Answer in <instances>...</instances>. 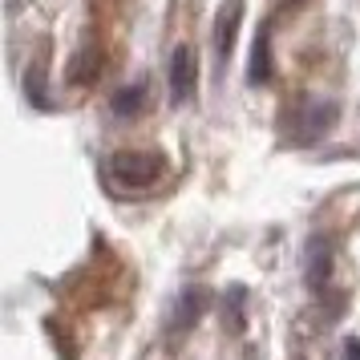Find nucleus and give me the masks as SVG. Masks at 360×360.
<instances>
[{
	"mask_svg": "<svg viewBox=\"0 0 360 360\" xmlns=\"http://www.w3.org/2000/svg\"><path fill=\"white\" fill-rule=\"evenodd\" d=\"M304 276H308V288L320 292L328 279H332V239L316 235L308 243V263H304Z\"/></svg>",
	"mask_w": 360,
	"mask_h": 360,
	"instance_id": "obj_5",
	"label": "nucleus"
},
{
	"mask_svg": "<svg viewBox=\"0 0 360 360\" xmlns=\"http://www.w3.org/2000/svg\"><path fill=\"white\" fill-rule=\"evenodd\" d=\"M166 77H170V94H174V101H191L195 98L198 61H195V49H191V45H179V49L170 53V69H166Z\"/></svg>",
	"mask_w": 360,
	"mask_h": 360,
	"instance_id": "obj_3",
	"label": "nucleus"
},
{
	"mask_svg": "<svg viewBox=\"0 0 360 360\" xmlns=\"http://www.w3.org/2000/svg\"><path fill=\"white\" fill-rule=\"evenodd\" d=\"M166 158L162 154H150V150H117L110 158V182L122 186V191H146L154 182L162 179Z\"/></svg>",
	"mask_w": 360,
	"mask_h": 360,
	"instance_id": "obj_2",
	"label": "nucleus"
},
{
	"mask_svg": "<svg viewBox=\"0 0 360 360\" xmlns=\"http://www.w3.org/2000/svg\"><path fill=\"white\" fill-rule=\"evenodd\" d=\"M340 360H360V340H356V336H348V340H344Z\"/></svg>",
	"mask_w": 360,
	"mask_h": 360,
	"instance_id": "obj_9",
	"label": "nucleus"
},
{
	"mask_svg": "<svg viewBox=\"0 0 360 360\" xmlns=\"http://www.w3.org/2000/svg\"><path fill=\"white\" fill-rule=\"evenodd\" d=\"M202 308H207V292H202V288L182 292V300L174 304V316H170V320H174V324H170V332H186V328L202 316Z\"/></svg>",
	"mask_w": 360,
	"mask_h": 360,
	"instance_id": "obj_7",
	"label": "nucleus"
},
{
	"mask_svg": "<svg viewBox=\"0 0 360 360\" xmlns=\"http://www.w3.org/2000/svg\"><path fill=\"white\" fill-rule=\"evenodd\" d=\"M239 20H243V0H223L214 13V53L231 57L235 37H239Z\"/></svg>",
	"mask_w": 360,
	"mask_h": 360,
	"instance_id": "obj_4",
	"label": "nucleus"
},
{
	"mask_svg": "<svg viewBox=\"0 0 360 360\" xmlns=\"http://www.w3.org/2000/svg\"><path fill=\"white\" fill-rule=\"evenodd\" d=\"M142 105H146V85H126V89H117L114 101H110V110H114L117 117H134L142 114Z\"/></svg>",
	"mask_w": 360,
	"mask_h": 360,
	"instance_id": "obj_8",
	"label": "nucleus"
},
{
	"mask_svg": "<svg viewBox=\"0 0 360 360\" xmlns=\"http://www.w3.org/2000/svg\"><path fill=\"white\" fill-rule=\"evenodd\" d=\"M340 117V105L332 98H300L283 114V138L292 142V146H311V142H320L328 130H332V122Z\"/></svg>",
	"mask_w": 360,
	"mask_h": 360,
	"instance_id": "obj_1",
	"label": "nucleus"
},
{
	"mask_svg": "<svg viewBox=\"0 0 360 360\" xmlns=\"http://www.w3.org/2000/svg\"><path fill=\"white\" fill-rule=\"evenodd\" d=\"M247 82L251 85H267L271 82V29L263 25L255 45H251V65H247Z\"/></svg>",
	"mask_w": 360,
	"mask_h": 360,
	"instance_id": "obj_6",
	"label": "nucleus"
}]
</instances>
